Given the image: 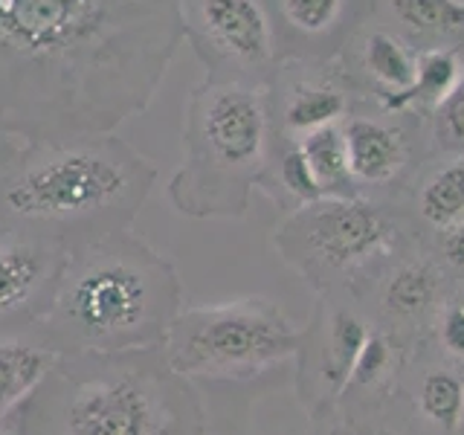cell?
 Instances as JSON below:
<instances>
[{"mask_svg": "<svg viewBox=\"0 0 464 435\" xmlns=\"http://www.w3.org/2000/svg\"><path fill=\"white\" fill-rule=\"evenodd\" d=\"M183 35V0H0V130L111 134L145 111Z\"/></svg>", "mask_w": 464, "mask_h": 435, "instance_id": "cell-1", "label": "cell"}, {"mask_svg": "<svg viewBox=\"0 0 464 435\" xmlns=\"http://www.w3.org/2000/svg\"><path fill=\"white\" fill-rule=\"evenodd\" d=\"M12 418L21 435H207L195 389L163 345L58 354Z\"/></svg>", "mask_w": 464, "mask_h": 435, "instance_id": "cell-2", "label": "cell"}, {"mask_svg": "<svg viewBox=\"0 0 464 435\" xmlns=\"http://www.w3.org/2000/svg\"><path fill=\"white\" fill-rule=\"evenodd\" d=\"M169 261L128 229L70 246L47 316L35 325L55 354L163 345L183 311Z\"/></svg>", "mask_w": 464, "mask_h": 435, "instance_id": "cell-3", "label": "cell"}, {"mask_svg": "<svg viewBox=\"0 0 464 435\" xmlns=\"http://www.w3.org/2000/svg\"><path fill=\"white\" fill-rule=\"evenodd\" d=\"M157 169L113 134L26 142L0 186V221L70 246L128 229Z\"/></svg>", "mask_w": 464, "mask_h": 435, "instance_id": "cell-4", "label": "cell"}, {"mask_svg": "<svg viewBox=\"0 0 464 435\" xmlns=\"http://www.w3.org/2000/svg\"><path fill=\"white\" fill-rule=\"evenodd\" d=\"M183 166L171 200L186 215H241L267 149V102L236 82H207L192 93L183 130Z\"/></svg>", "mask_w": 464, "mask_h": 435, "instance_id": "cell-5", "label": "cell"}, {"mask_svg": "<svg viewBox=\"0 0 464 435\" xmlns=\"http://www.w3.org/2000/svg\"><path fill=\"white\" fill-rule=\"evenodd\" d=\"M299 343L302 334L270 299H236L180 311L163 354L188 381H246L296 354Z\"/></svg>", "mask_w": 464, "mask_h": 435, "instance_id": "cell-6", "label": "cell"}, {"mask_svg": "<svg viewBox=\"0 0 464 435\" xmlns=\"http://www.w3.org/2000/svg\"><path fill=\"white\" fill-rule=\"evenodd\" d=\"M276 246L299 273L325 287L383 258L395 246V227L372 203L319 198L287 218Z\"/></svg>", "mask_w": 464, "mask_h": 435, "instance_id": "cell-7", "label": "cell"}, {"mask_svg": "<svg viewBox=\"0 0 464 435\" xmlns=\"http://www.w3.org/2000/svg\"><path fill=\"white\" fill-rule=\"evenodd\" d=\"M67 246L38 229L0 221V331H24L47 316Z\"/></svg>", "mask_w": 464, "mask_h": 435, "instance_id": "cell-8", "label": "cell"}, {"mask_svg": "<svg viewBox=\"0 0 464 435\" xmlns=\"http://www.w3.org/2000/svg\"><path fill=\"white\" fill-rule=\"evenodd\" d=\"M444 273L427 258L401 261L381 287V311L401 345L403 334H418L444 311Z\"/></svg>", "mask_w": 464, "mask_h": 435, "instance_id": "cell-9", "label": "cell"}, {"mask_svg": "<svg viewBox=\"0 0 464 435\" xmlns=\"http://www.w3.org/2000/svg\"><path fill=\"white\" fill-rule=\"evenodd\" d=\"M198 26L209 44L244 64H261L273 53L270 21L258 0H200Z\"/></svg>", "mask_w": 464, "mask_h": 435, "instance_id": "cell-10", "label": "cell"}, {"mask_svg": "<svg viewBox=\"0 0 464 435\" xmlns=\"http://www.w3.org/2000/svg\"><path fill=\"white\" fill-rule=\"evenodd\" d=\"M55 352L41 331H0V420L12 418L38 389L55 362Z\"/></svg>", "mask_w": 464, "mask_h": 435, "instance_id": "cell-11", "label": "cell"}, {"mask_svg": "<svg viewBox=\"0 0 464 435\" xmlns=\"http://www.w3.org/2000/svg\"><path fill=\"white\" fill-rule=\"evenodd\" d=\"M410 403L420 420H427L441 435H459L464 427V366L453 360L427 362L415 372Z\"/></svg>", "mask_w": 464, "mask_h": 435, "instance_id": "cell-12", "label": "cell"}, {"mask_svg": "<svg viewBox=\"0 0 464 435\" xmlns=\"http://www.w3.org/2000/svg\"><path fill=\"white\" fill-rule=\"evenodd\" d=\"M345 151L352 178L362 183H386L403 166L406 142L395 125L352 120L345 128Z\"/></svg>", "mask_w": 464, "mask_h": 435, "instance_id": "cell-13", "label": "cell"}, {"mask_svg": "<svg viewBox=\"0 0 464 435\" xmlns=\"http://www.w3.org/2000/svg\"><path fill=\"white\" fill-rule=\"evenodd\" d=\"M461 79V67L453 50H430L415 62V79L406 91L386 93V111H403L410 105H432L439 108L444 96L453 91Z\"/></svg>", "mask_w": 464, "mask_h": 435, "instance_id": "cell-14", "label": "cell"}, {"mask_svg": "<svg viewBox=\"0 0 464 435\" xmlns=\"http://www.w3.org/2000/svg\"><path fill=\"white\" fill-rule=\"evenodd\" d=\"M296 149L308 160L311 171L316 174L319 188L328 198L331 192H343L352 183V169H348V151H345V134L337 128V122L304 130L302 142Z\"/></svg>", "mask_w": 464, "mask_h": 435, "instance_id": "cell-15", "label": "cell"}, {"mask_svg": "<svg viewBox=\"0 0 464 435\" xmlns=\"http://www.w3.org/2000/svg\"><path fill=\"white\" fill-rule=\"evenodd\" d=\"M420 215L435 229H450L464 221V160L450 163L439 174H432L420 188Z\"/></svg>", "mask_w": 464, "mask_h": 435, "instance_id": "cell-16", "label": "cell"}, {"mask_svg": "<svg viewBox=\"0 0 464 435\" xmlns=\"http://www.w3.org/2000/svg\"><path fill=\"white\" fill-rule=\"evenodd\" d=\"M345 111V99L334 91V87H319V84H302L290 96L287 108H285V122L287 128L299 130H314L337 122Z\"/></svg>", "mask_w": 464, "mask_h": 435, "instance_id": "cell-17", "label": "cell"}, {"mask_svg": "<svg viewBox=\"0 0 464 435\" xmlns=\"http://www.w3.org/2000/svg\"><path fill=\"white\" fill-rule=\"evenodd\" d=\"M366 67L372 76L389 87V93L406 91L415 79V58L389 33H374L366 41Z\"/></svg>", "mask_w": 464, "mask_h": 435, "instance_id": "cell-18", "label": "cell"}, {"mask_svg": "<svg viewBox=\"0 0 464 435\" xmlns=\"http://www.w3.org/2000/svg\"><path fill=\"white\" fill-rule=\"evenodd\" d=\"M392 9L418 33H464V0H392Z\"/></svg>", "mask_w": 464, "mask_h": 435, "instance_id": "cell-19", "label": "cell"}, {"mask_svg": "<svg viewBox=\"0 0 464 435\" xmlns=\"http://www.w3.org/2000/svg\"><path fill=\"white\" fill-rule=\"evenodd\" d=\"M287 24H294L299 33H325V29L337 21L343 9V0H282Z\"/></svg>", "mask_w": 464, "mask_h": 435, "instance_id": "cell-20", "label": "cell"}, {"mask_svg": "<svg viewBox=\"0 0 464 435\" xmlns=\"http://www.w3.org/2000/svg\"><path fill=\"white\" fill-rule=\"evenodd\" d=\"M279 178H282V186L287 188V192L294 195L296 200H302V203H314L319 198H325L323 188H319L316 174L311 171L308 160H304V154L299 149H290L282 157Z\"/></svg>", "mask_w": 464, "mask_h": 435, "instance_id": "cell-21", "label": "cell"}, {"mask_svg": "<svg viewBox=\"0 0 464 435\" xmlns=\"http://www.w3.org/2000/svg\"><path fill=\"white\" fill-rule=\"evenodd\" d=\"M439 142L450 151H464V72L439 105Z\"/></svg>", "mask_w": 464, "mask_h": 435, "instance_id": "cell-22", "label": "cell"}, {"mask_svg": "<svg viewBox=\"0 0 464 435\" xmlns=\"http://www.w3.org/2000/svg\"><path fill=\"white\" fill-rule=\"evenodd\" d=\"M439 348L447 360L464 366V308L459 302H447L439 316Z\"/></svg>", "mask_w": 464, "mask_h": 435, "instance_id": "cell-23", "label": "cell"}, {"mask_svg": "<svg viewBox=\"0 0 464 435\" xmlns=\"http://www.w3.org/2000/svg\"><path fill=\"white\" fill-rule=\"evenodd\" d=\"M441 256L459 276H464V221L453 224L450 229H441Z\"/></svg>", "mask_w": 464, "mask_h": 435, "instance_id": "cell-24", "label": "cell"}, {"mask_svg": "<svg viewBox=\"0 0 464 435\" xmlns=\"http://www.w3.org/2000/svg\"><path fill=\"white\" fill-rule=\"evenodd\" d=\"M24 149H26V140H18V137L4 134V130H0V186H4V180L9 178V171L21 160Z\"/></svg>", "mask_w": 464, "mask_h": 435, "instance_id": "cell-25", "label": "cell"}, {"mask_svg": "<svg viewBox=\"0 0 464 435\" xmlns=\"http://www.w3.org/2000/svg\"><path fill=\"white\" fill-rule=\"evenodd\" d=\"M0 435H21V432H18V427H14V418L0 420Z\"/></svg>", "mask_w": 464, "mask_h": 435, "instance_id": "cell-26", "label": "cell"}, {"mask_svg": "<svg viewBox=\"0 0 464 435\" xmlns=\"http://www.w3.org/2000/svg\"><path fill=\"white\" fill-rule=\"evenodd\" d=\"M459 304H461V308H464V299H461V302H459Z\"/></svg>", "mask_w": 464, "mask_h": 435, "instance_id": "cell-27", "label": "cell"}, {"mask_svg": "<svg viewBox=\"0 0 464 435\" xmlns=\"http://www.w3.org/2000/svg\"><path fill=\"white\" fill-rule=\"evenodd\" d=\"M459 435H464V427H461V432H459Z\"/></svg>", "mask_w": 464, "mask_h": 435, "instance_id": "cell-28", "label": "cell"}]
</instances>
